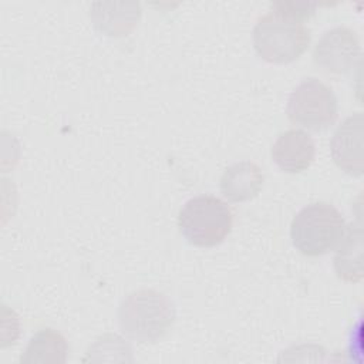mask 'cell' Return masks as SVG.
<instances>
[{"instance_id":"6da1fadb","label":"cell","mask_w":364,"mask_h":364,"mask_svg":"<svg viewBox=\"0 0 364 364\" xmlns=\"http://www.w3.org/2000/svg\"><path fill=\"white\" fill-rule=\"evenodd\" d=\"M173 301L154 289L129 293L118 307L121 330L139 343H155L162 338L175 321Z\"/></svg>"},{"instance_id":"7a4b0ae2","label":"cell","mask_w":364,"mask_h":364,"mask_svg":"<svg viewBox=\"0 0 364 364\" xmlns=\"http://www.w3.org/2000/svg\"><path fill=\"white\" fill-rule=\"evenodd\" d=\"M252 34L256 53L273 64L297 60L310 43V30L301 20L273 9L256 21Z\"/></svg>"},{"instance_id":"3957f363","label":"cell","mask_w":364,"mask_h":364,"mask_svg":"<svg viewBox=\"0 0 364 364\" xmlns=\"http://www.w3.org/2000/svg\"><path fill=\"white\" fill-rule=\"evenodd\" d=\"M344 219L336 206L314 202L304 206L291 220L290 237L306 256H321L334 249L344 233Z\"/></svg>"},{"instance_id":"277c9868","label":"cell","mask_w":364,"mask_h":364,"mask_svg":"<svg viewBox=\"0 0 364 364\" xmlns=\"http://www.w3.org/2000/svg\"><path fill=\"white\" fill-rule=\"evenodd\" d=\"M233 223L230 208L212 195L193 196L179 210L178 226L193 246L212 247L225 240Z\"/></svg>"},{"instance_id":"5b68a950","label":"cell","mask_w":364,"mask_h":364,"mask_svg":"<svg viewBox=\"0 0 364 364\" xmlns=\"http://www.w3.org/2000/svg\"><path fill=\"white\" fill-rule=\"evenodd\" d=\"M286 114L293 124L316 132L324 131L337 119V98L324 82L310 77L289 95Z\"/></svg>"},{"instance_id":"8992f818","label":"cell","mask_w":364,"mask_h":364,"mask_svg":"<svg viewBox=\"0 0 364 364\" xmlns=\"http://www.w3.org/2000/svg\"><path fill=\"white\" fill-rule=\"evenodd\" d=\"M360 40L354 30L338 26L327 30L317 41L313 60L328 74H346L360 61Z\"/></svg>"},{"instance_id":"52a82bcc","label":"cell","mask_w":364,"mask_h":364,"mask_svg":"<svg viewBox=\"0 0 364 364\" xmlns=\"http://www.w3.org/2000/svg\"><path fill=\"white\" fill-rule=\"evenodd\" d=\"M331 158L336 165L353 175H363V114L354 112L347 117L333 134L330 142Z\"/></svg>"},{"instance_id":"ba28073f","label":"cell","mask_w":364,"mask_h":364,"mask_svg":"<svg viewBox=\"0 0 364 364\" xmlns=\"http://www.w3.org/2000/svg\"><path fill=\"white\" fill-rule=\"evenodd\" d=\"M316 155L313 138L301 129L282 132L272 146L273 162L287 173H299L307 169Z\"/></svg>"},{"instance_id":"9c48e42d","label":"cell","mask_w":364,"mask_h":364,"mask_svg":"<svg viewBox=\"0 0 364 364\" xmlns=\"http://www.w3.org/2000/svg\"><path fill=\"white\" fill-rule=\"evenodd\" d=\"M141 16V4L135 1H97L90 7L94 28L109 37L128 36Z\"/></svg>"},{"instance_id":"30bf717a","label":"cell","mask_w":364,"mask_h":364,"mask_svg":"<svg viewBox=\"0 0 364 364\" xmlns=\"http://www.w3.org/2000/svg\"><path fill=\"white\" fill-rule=\"evenodd\" d=\"M263 172L255 162L242 161L225 169L220 176V192L232 202H245L255 198L263 186Z\"/></svg>"},{"instance_id":"8fae6325","label":"cell","mask_w":364,"mask_h":364,"mask_svg":"<svg viewBox=\"0 0 364 364\" xmlns=\"http://www.w3.org/2000/svg\"><path fill=\"white\" fill-rule=\"evenodd\" d=\"M334 256V269L340 279L360 282L363 277V235L360 225H350L344 229Z\"/></svg>"},{"instance_id":"7c38bea8","label":"cell","mask_w":364,"mask_h":364,"mask_svg":"<svg viewBox=\"0 0 364 364\" xmlns=\"http://www.w3.org/2000/svg\"><path fill=\"white\" fill-rule=\"evenodd\" d=\"M68 346L63 334L54 328L37 331L28 341L21 363H64L67 360Z\"/></svg>"},{"instance_id":"4fadbf2b","label":"cell","mask_w":364,"mask_h":364,"mask_svg":"<svg viewBox=\"0 0 364 364\" xmlns=\"http://www.w3.org/2000/svg\"><path fill=\"white\" fill-rule=\"evenodd\" d=\"M316 7H317V4L306 3V1H274L272 4L273 10H277L283 14L291 16L301 21H304L306 18L313 16Z\"/></svg>"}]
</instances>
